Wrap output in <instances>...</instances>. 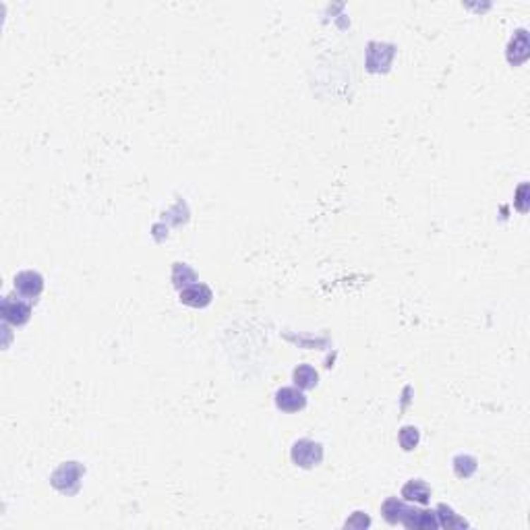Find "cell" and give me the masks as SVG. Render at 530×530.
<instances>
[{
    "instance_id": "e0dca14e",
    "label": "cell",
    "mask_w": 530,
    "mask_h": 530,
    "mask_svg": "<svg viewBox=\"0 0 530 530\" xmlns=\"http://www.w3.org/2000/svg\"><path fill=\"white\" fill-rule=\"evenodd\" d=\"M344 526H346V529H367V526H371V520H369V516H365L363 512H354L352 518L346 520Z\"/></svg>"
},
{
    "instance_id": "9c48e42d",
    "label": "cell",
    "mask_w": 530,
    "mask_h": 530,
    "mask_svg": "<svg viewBox=\"0 0 530 530\" xmlns=\"http://www.w3.org/2000/svg\"><path fill=\"white\" fill-rule=\"evenodd\" d=\"M529 33H526V30H518L514 33V37L510 40V46H507V61H510V64L518 66V64L524 63L529 59Z\"/></svg>"
},
{
    "instance_id": "30bf717a",
    "label": "cell",
    "mask_w": 530,
    "mask_h": 530,
    "mask_svg": "<svg viewBox=\"0 0 530 530\" xmlns=\"http://www.w3.org/2000/svg\"><path fill=\"white\" fill-rule=\"evenodd\" d=\"M431 495H433L431 487H429L425 481H421V478L408 481L404 487H402V498H404L406 501H414V503L425 505V503L431 501Z\"/></svg>"
},
{
    "instance_id": "ba28073f",
    "label": "cell",
    "mask_w": 530,
    "mask_h": 530,
    "mask_svg": "<svg viewBox=\"0 0 530 530\" xmlns=\"http://www.w3.org/2000/svg\"><path fill=\"white\" fill-rule=\"evenodd\" d=\"M276 406L282 412H299L307 406V396L299 387H282L276 392Z\"/></svg>"
},
{
    "instance_id": "7c38bea8",
    "label": "cell",
    "mask_w": 530,
    "mask_h": 530,
    "mask_svg": "<svg viewBox=\"0 0 530 530\" xmlns=\"http://www.w3.org/2000/svg\"><path fill=\"white\" fill-rule=\"evenodd\" d=\"M435 514L437 520H439V526H443V529H464V526H468L466 520L460 518V516H458L452 507H447L445 503L437 505Z\"/></svg>"
},
{
    "instance_id": "2e32d148",
    "label": "cell",
    "mask_w": 530,
    "mask_h": 530,
    "mask_svg": "<svg viewBox=\"0 0 530 530\" xmlns=\"http://www.w3.org/2000/svg\"><path fill=\"white\" fill-rule=\"evenodd\" d=\"M398 441H400V445H402L404 452H412V450L418 445V441H421V433H418L416 427H410V425H408V427H402V429H400Z\"/></svg>"
},
{
    "instance_id": "5bb4252c",
    "label": "cell",
    "mask_w": 530,
    "mask_h": 530,
    "mask_svg": "<svg viewBox=\"0 0 530 530\" xmlns=\"http://www.w3.org/2000/svg\"><path fill=\"white\" fill-rule=\"evenodd\" d=\"M172 282H174V286H176L179 290H183L185 286L195 284V282H197V276H195V272L188 267L187 263H174V265H172Z\"/></svg>"
},
{
    "instance_id": "277c9868",
    "label": "cell",
    "mask_w": 530,
    "mask_h": 530,
    "mask_svg": "<svg viewBox=\"0 0 530 530\" xmlns=\"http://www.w3.org/2000/svg\"><path fill=\"white\" fill-rule=\"evenodd\" d=\"M15 290H17V294L21 299L35 301L42 294V290H44V278L37 272H32V270L19 272L15 276Z\"/></svg>"
},
{
    "instance_id": "5b68a950",
    "label": "cell",
    "mask_w": 530,
    "mask_h": 530,
    "mask_svg": "<svg viewBox=\"0 0 530 530\" xmlns=\"http://www.w3.org/2000/svg\"><path fill=\"white\" fill-rule=\"evenodd\" d=\"M400 524L406 526V529L416 530L439 529V520H437L435 512H431V510H416V507H410V505L406 507Z\"/></svg>"
},
{
    "instance_id": "52a82bcc",
    "label": "cell",
    "mask_w": 530,
    "mask_h": 530,
    "mask_svg": "<svg viewBox=\"0 0 530 530\" xmlns=\"http://www.w3.org/2000/svg\"><path fill=\"white\" fill-rule=\"evenodd\" d=\"M394 54H396V48L390 46V44H381V54L377 52V46L375 42L369 44V50H367V68L371 73H385L390 68V64L394 61Z\"/></svg>"
},
{
    "instance_id": "8992f818",
    "label": "cell",
    "mask_w": 530,
    "mask_h": 530,
    "mask_svg": "<svg viewBox=\"0 0 530 530\" xmlns=\"http://www.w3.org/2000/svg\"><path fill=\"white\" fill-rule=\"evenodd\" d=\"M212 299H214V294H212L210 286L199 284V282H195V284H191V286H185V288L181 290V303L187 305V307H193V309H203V307H207V305L212 303Z\"/></svg>"
},
{
    "instance_id": "3957f363",
    "label": "cell",
    "mask_w": 530,
    "mask_h": 530,
    "mask_svg": "<svg viewBox=\"0 0 530 530\" xmlns=\"http://www.w3.org/2000/svg\"><path fill=\"white\" fill-rule=\"evenodd\" d=\"M0 311H2V319L15 327L19 325H25L32 317V305L28 299H13V296H4L2 299V305H0Z\"/></svg>"
},
{
    "instance_id": "4fadbf2b",
    "label": "cell",
    "mask_w": 530,
    "mask_h": 530,
    "mask_svg": "<svg viewBox=\"0 0 530 530\" xmlns=\"http://www.w3.org/2000/svg\"><path fill=\"white\" fill-rule=\"evenodd\" d=\"M406 505L402 499H396V498H390L383 505H381V514H383V518L390 522V524H400V520H402V516H404L406 512Z\"/></svg>"
},
{
    "instance_id": "6da1fadb",
    "label": "cell",
    "mask_w": 530,
    "mask_h": 530,
    "mask_svg": "<svg viewBox=\"0 0 530 530\" xmlns=\"http://www.w3.org/2000/svg\"><path fill=\"white\" fill-rule=\"evenodd\" d=\"M85 474V468L79 462H64L56 468L50 476V485L61 491L63 495H75L81 489V478Z\"/></svg>"
},
{
    "instance_id": "9a60e30c",
    "label": "cell",
    "mask_w": 530,
    "mask_h": 530,
    "mask_svg": "<svg viewBox=\"0 0 530 530\" xmlns=\"http://www.w3.org/2000/svg\"><path fill=\"white\" fill-rule=\"evenodd\" d=\"M476 466H478L476 458H472L468 454H460V456L454 458V472L460 478H470L476 472Z\"/></svg>"
},
{
    "instance_id": "8fae6325",
    "label": "cell",
    "mask_w": 530,
    "mask_h": 530,
    "mask_svg": "<svg viewBox=\"0 0 530 530\" xmlns=\"http://www.w3.org/2000/svg\"><path fill=\"white\" fill-rule=\"evenodd\" d=\"M292 379H294V385L299 390H313L319 381V373L313 369L311 365H299L292 373Z\"/></svg>"
},
{
    "instance_id": "7a4b0ae2",
    "label": "cell",
    "mask_w": 530,
    "mask_h": 530,
    "mask_svg": "<svg viewBox=\"0 0 530 530\" xmlns=\"http://www.w3.org/2000/svg\"><path fill=\"white\" fill-rule=\"evenodd\" d=\"M290 458L301 468L319 466L323 460V445L313 439H299L290 450Z\"/></svg>"
}]
</instances>
